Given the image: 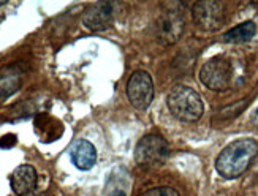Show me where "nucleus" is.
Segmentation results:
<instances>
[{"label":"nucleus","mask_w":258,"mask_h":196,"mask_svg":"<svg viewBox=\"0 0 258 196\" xmlns=\"http://www.w3.org/2000/svg\"><path fill=\"white\" fill-rule=\"evenodd\" d=\"M258 155V143L252 138H242L230 143L216 160L217 172L225 179L242 176Z\"/></svg>","instance_id":"obj_1"},{"label":"nucleus","mask_w":258,"mask_h":196,"mask_svg":"<svg viewBox=\"0 0 258 196\" xmlns=\"http://www.w3.org/2000/svg\"><path fill=\"white\" fill-rule=\"evenodd\" d=\"M185 30L184 5L179 2L166 4L155 19V38L163 46H171L181 40Z\"/></svg>","instance_id":"obj_2"},{"label":"nucleus","mask_w":258,"mask_h":196,"mask_svg":"<svg viewBox=\"0 0 258 196\" xmlns=\"http://www.w3.org/2000/svg\"><path fill=\"white\" fill-rule=\"evenodd\" d=\"M168 109L182 122H197L203 116V101L192 87L177 86L166 97Z\"/></svg>","instance_id":"obj_3"},{"label":"nucleus","mask_w":258,"mask_h":196,"mask_svg":"<svg viewBox=\"0 0 258 196\" xmlns=\"http://www.w3.org/2000/svg\"><path fill=\"white\" fill-rule=\"evenodd\" d=\"M233 79V65L223 55H216L209 59L200 72V81L208 89L222 92L227 90Z\"/></svg>","instance_id":"obj_4"},{"label":"nucleus","mask_w":258,"mask_h":196,"mask_svg":"<svg viewBox=\"0 0 258 196\" xmlns=\"http://www.w3.org/2000/svg\"><path fill=\"white\" fill-rule=\"evenodd\" d=\"M168 143L160 135H146L135 149V160L140 166L162 165L168 157Z\"/></svg>","instance_id":"obj_5"},{"label":"nucleus","mask_w":258,"mask_h":196,"mask_svg":"<svg viewBox=\"0 0 258 196\" xmlns=\"http://www.w3.org/2000/svg\"><path fill=\"white\" fill-rule=\"evenodd\" d=\"M127 97L133 108L148 109L154 100V83L148 72H135L127 83Z\"/></svg>","instance_id":"obj_6"},{"label":"nucleus","mask_w":258,"mask_h":196,"mask_svg":"<svg viewBox=\"0 0 258 196\" xmlns=\"http://www.w3.org/2000/svg\"><path fill=\"white\" fill-rule=\"evenodd\" d=\"M192 16L195 24L203 30H217L225 21V8L222 2L203 0L192 7Z\"/></svg>","instance_id":"obj_7"},{"label":"nucleus","mask_w":258,"mask_h":196,"mask_svg":"<svg viewBox=\"0 0 258 196\" xmlns=\"http://www.w3.org/2000/svg\"><path fill=\"white\" fill-rule=\"evenodd\" d=\"M114 21V4L95 2L84 11L83 24L91 32H103L111 27Z\"/></svg>","instance_id":"obj_8"},{"label":"nucleus","mask_w":258,"mask_h":196,"mask_svg":"<svg viewBox=\"0 0 258 196\" xmlns=\"http://www.w3.org/2000/svg\"><path fill=\"white\" fill-rule=\"evenodd\" d=\"M37 171L30 165H21L18 166L10 176V185L11 190L18 196H27L37 187Z\"/></svg>","instance_id":"obj_9"},{"label":"nucleus","mask_w":258,"mask_h":196,"mask_svg":"<svg viewBox=\"0 0 258 196\" xmlns=\"http://www.w3.org/2000/svg\"><path fill=\"white\" fill-rule=\"evenodd\" d=\"M72 160L78 169L81 171L92 169L94 165L97 163V151L94 144L89 143L87 140L76 141L75 146L72 147Z\"/></svg>","instance_id":"obj_10"},{"label":"nucleus","mask_w":258,"mask_h":196,"mask_svg":"<svg viewBox=\"0 0 258 196\" xmlns=\"http://www.w3.org/2000/svg\"><path fill=\"white\" fill-rule=\"evenodd\" d=\"M22 86V72L18 65H11L0 72V101L13 97Z\"/></svg>","instance_id":"obj_11"},{"label":"nucleus","mask_w":258,"mask_h":196,"mask_svg":"<svg viewBox=\"0 0 258 196\" xmlns=\"http://www.w3.org/2000/svg\"><path fill=\"white\" fill-rule=\"evenodd\" d=\"M256 26L252 21H245L242 24L230 29L228 32L223 33V41L225 43H245L255 37Z\"/></svg>","instance_id":"obj_12"},{"label":"nucleus","mask_w":258,"mask_h":196,"mask_svg":"<svg viewBox=\"0 0 258 196\" xmlns=\"http://www.w3.org/2000/svg\"><path fill=\"white\" fill-rule=\"evenodd\" d=\"M140 196H181V194L173 187H155V188H151L148 191L141 193Z\"/></svg>","instance_id":"obj_13"},{"label":"nucleus","mask_w":258,"mask_h":196,"mask_svg":"<svg viewBox=\"0 0 258 196\" xmlns=\"http://www.w3.org/2000/svg\"><path fill=\"white\" fill-rule=\"evenodd\" d=\"M16 144V136L15 135H7L0 140V147H13Z\"/></svg>","instance_id":"obj_14"},{"label":"nucleus","mask_w":258,"mask_h":196,"mask_svg":"<svg viewBox=\"0 0 258 196\" xmlns=\"http://www.w3.org/2000/svg\"><path fill=\"white\" fill-rule=\"evenodd\" d=\"M109 196H125V193H124V191H120V190H117V191H114L113 194H109Z\"/></svg>","instance_id":"obj_15"},{"label":"nucleus","mask_w":258,"mask_h":196,"mask_svg":"<svg viewBox=\"0 0 258 196\" xmlns=\"http://www.w3.org/2000/svg\"><path fill=\"white\" fill-rule=\"evenodd\" d=\"M253 122L258 125V109H256V112H255V117H253Z\"/></svg>","instance_id":"obj_16"},{"label":"nucleus","mask_w":258,"mask_h":196,"mask_svg":"<svg viewBox=\"0 0 258 196\" xmlns=\"http://www.w3.org/2000/svg\"><path fill=\"white\" fill-rule=\"evenodd\" d=\"M7 4H8V2H7V0H2V2H0V7H5Z\"/></svg>","instance_id":"obj_17"}]
</instances>
